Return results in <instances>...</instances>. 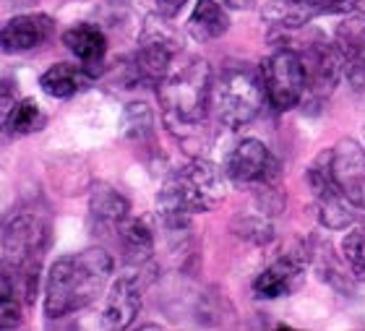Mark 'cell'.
<instances>
[{"label": "cell", "mask_w": 365, "mask_h": 331, "mask_svg": "<svg viewBox=\"0 0 365 331\" xmlns=\"http://www.w3.org/2000/svg\"><path fill=\"white\" fill-rule=\"evenodd\" d=\"M115 261L105 248H86L81 253L55 258L45 279L47 318H66L86 308L105 292Z\"/></svg>", "instance_id": "obj_1"}, {"label": "cell", "mask_w": 365, "mask_h": 331, "mask_svg": "<svg viewBox=\"0 0 365 331\" xmlns=\"http://www.w3.org/2000/svg\"><path fill=\"white\" fill-rule=\"evenodd\" d=\"M227 196V175L209 159H190L170 175L160 190L157 206L165 227L185 230L190 214L217 209Z\"/></svg>", "instance_id": "obj_2"}, {"label": "cell", "mask_w": 365, "mask_h": 331, "mask_svg": "<svg viewBox=\"0 0 365 331\" xmlns=\"http://www.w3.org/2000/svg\"><path fill=\"white\" fill-rule=\"evenodd\" d=\"M212 68L201 58H182L173 63L168 76L157 83L165 123L173 133L198 128L209 115V94H212Z\"/></svg>", "instance_id": "obj_3"}, {"label": "cell", "mask_w": 365, "mask_h": 331, "mask_svg": "<svg viewBox=\"0 0 365 331\" xmlns=\"http://www.w3.org/2000/svg\"><path fill=\"white\" fill-rule=\"evenodd\" d=\"M267 99V86L259 68L248 63H227L212 78L209 110L217 123L230 131H237L259 118Z\"/></svg>", "instance_id": "obj_4"}, {"label": "cell", "mask_w": 365, "mask_h": 331, "mask_svg": "<svg viewBox=\"0 0 365 331\" xmlns=\"http://www.w3.org/2000/svg\"><path fill=\"white\" fill-rule=\"evenodd\" d=\"M50 243V222L37 211H16L0 233V256L19 266H39Z\"/></svg>", "instance_id": "obj_5"}, {"label": "cell", "mask_w": 365, "mask_h": 331, "mask_svg": "<svg viewBox=\"0 0 365 331\" xmlns=\"http://www.w3.org/2000/svg\"><path fill=\"white\" fill-rule=\"evenodd\" d=\"M264 86H267V99L279 113H287L297 107L305 97V66L300 53L282 47L272 53L261 66Z\"/></svg>", "instance_id": "obj_6"}, {"label": "cell", "mask_w": 365, "mask_h": 331, "mask_svg": "<svg viewBox=\"0 0 365 331\" xmlns=\"http://www.w3.org/2000/svg\"><path fill=\"white\" fill-rule=\"evenodd\" d=\"M170 19L162 16H152L144 24L141 31V42H138V55H136V73L144 81L160 83L173 63L180 58V37L178 31L170 26Z\"/></svg>", "instance_id": "obj_7"}, {"label": "cell", "mask_w": 365, "mask_h": 331, "mask_svg": "<svg viewBox=\"0 0 365 331\" xmlns=\"http://www.w3.org/2000/svg\"><path fill=\"white\" fill-rule=\"evenodd\" d=\"M225 175L232 183H243V185H253V183H274L279 178V162L274 157L269 146L259 138H243L235 149L227 154L225 162Z\"/></svg>", "instance_id": "obj_8"}, {"label": "cell", "mask_w": 365, "mask_h": 331, "mask_svg": "<svg viewBox=\"0 0 365 331\" xmlns=\"http://www.w3.org/2000/svg\"><path fill=\"white\" fill-rule=\"evenodd\" d=\"M342 76L352 89L365 91V14H347L334 31Z\"/></svg>", "instance_id": "obj_9"}, {"label": "cell", "mask_w": 365, "mask_h": 331, "mask_svg": "<svg viewBox=\"0 0 365 331\" xmlns=\"http://www.w3.org/2000/svg\"><path fill=\"white\" fill-rule=\"evenodd\" d=\"M305 269H308V253L305 250H287L272 266L261 271L253 282V292L261 300H277L287 297L303 287Z\"/></svg>", "instance_id": "obj_10"}, {"label": "cell", "mask_w": 365, "mask_h": 331, "mask_svg": "<svg viewBox=\"0 0 365 331\" xmlns=\"http://www.w3.org/2000/svg\"><path fill=\"white\" fill-rule=\"evenodd\" d=\"M55 34V21L47 14H21L0 26V53L19 55L47 45Z\"/></svg>", "instance_id": "obj_11"}, {"label": "cell", "mask_w": 365, "mask_h": 331, "mask_svg": "<svg viewBox=\"0 0 365 331\" xmlns=\"http://www.w3.org/2000/svg\"><path fill=\"white\" fill-rule=\"evenodd\" d=\"M300 58L305 66V94H313L316 99H327L342 78V66H339L334 42L329 45L324 39H316Z\"/></svg>", "instance_id": "obj_12"}, {"label": "cell", "mask_w": 365, "mask_h": 331, "mask_svg": "<svg viewBox=\"0 0 365 331\" xmlns=\"http://www.w3.org/2000/svg\"><path fill=\"white\" fill-rule=\"evenodd\" d=\"M141 310V287L136 277H118L110 287L102 308V326L105 329H128Z\"/></svg>", "instance_id": "obj_13"}, {"label": "cell", "mask_w": 365, "mask_h": 331, "mask_svg": "<svg viewBox=\"0 0 365 331\" xmlns=\"http://www.w3.org/2000/svg\"><path fill=\"white\" fill-rule=\"evenodd\" d=\"M63 45L76 55V61L81 63L86 73H99V68H102L107 55V37L99 26H94V24H76V26H71L63 34Z\"/></svg>", "instance_id": "obj_14"}, {"label": "cell", "mask_w": 365, "mask_h": 331, "mask_svg": "<svg viewBox=\"0 0 365 331\" xmlns=\"http://www.w3.org/2000/svg\"><path fill=\"white\" fill-rule=\"evenodd\" d=\"M89 211L91 219L97 222V227L120 230L123 222L130 217V201L118 188H113V185H97V188L91 190Z\"/></svg>", "instance_id": "obj_15"}, {"label": "cell", "mask_w": 365, "mask_h": 331, "mask_svg": "<svg viewBox=\"0 0 365 331\" xmlns=\"http://www.w3.org/2000/svg\"><path fill=\"white\" fill-rule=\"evenodd\" d=\"M230 29L227 11L217 0H198L188 19V34L196 42H214Z\"/></svg>", "instance_id": "obj_16"}, {"label": "cell", "mask_w": 365, "mask_h": 331, "mask_svg": "<svg viewBox=\"0 0 365 331\" xmlns=\"http://www.w3.org/2000/svg\"><path fill=\"white\" fill-rule=\"evenodd\" d=\"M316 16L313 0H269L261 8V19L274 29H303Z\"/></svg>", "instance_id": "obj_17"}, {"label": "cell", "mask_w": 365, "mask_h": 331, "mask_svg": "<svg viewBox=\"0 0 365 331\" xmlns=\"http://www.w3.org/2000/svg\"><path fill=\"white\" fill-rule=\"evenodd\" d=\"M86 78H89V73H86L84 68H76L71 66V63H53L45 73L39 76V86H42L47 97L71 99L73 94L84 89Z\"/></svg>", "instance_id": "obj_18"}, {"label": "cell", "mask_w": 365, "mask_h": 331, "mask_svg": "<svg viewBox=\"0 0 365 331\" xmlns=\"http://www.w3.org/2000/svg\"><path fill=\"white\" fill-rule=\"evenodd\" d=\"M120 245L130 264H146L154 253V233L144 219H125L120 225Z\"/></svg>", "instance_id": "obj_19"}, {"label": "cell", "mask_w": 365, "mask_h": 331, "mask_svg": "<svg viewBox=\"0 0 365 331\" xmlns=\"http://www.w3.org/2000/svg\"><path fill=\"white\" fill-rule=\"evenodd\" d=\"M316 206H319V222L327 230H344L355 222V203L344 196L342 188H331L316 196Z\"/></svg>", "instance_id": "obj_20"}, {"label": "cell", "mask_w": 365, "mask_h": 331, "mask_svg": "<svg viewBox=\"0 0 365 331\" xmlns=\"http://www.w3.org/2000/svg\"><path fill=\"white\" fill-rule=\"evenodd\" d=\"M11 131L19 136H26V133H37L42 126H45V115L42 110L37 107L34 99H19L14 107V113H11V121H8Z\"/></svg>", "instance_id": "obj_21"}, {"label": "cell", "mask_w": 365, "mask_h": 331, "mask_svg": "<svg viewBox=\"0 0 365 331\" xmlns=\"http://www.w3.org/2000/svg\"><path fill=\"white\" fill-rule=\"evenodd\" d=\"M342 256L350 264L352 274L365 279V227L347 233V238L342 240Z\"/></svg>", "instance_id": "obj_22"}, {"label": "cell", "mask_w": 365, "mask_h": 331, "mask_svg": "<svg viewBox=\"0 0 365 331\" xmlns=\"http://www.w3.org/2000/svg\"><path fill=\"white\" fill-rule=\"evenodd\" d=\"M123 128H125V136H130V138H144V136L152 133V113H149V107L141 105V102L125 107Z\"/></svg>", "instance_id": "obj_23"}, {"label": "cell", "mask_w": 365, "mask_h": 331, "mask_svg": "<svg viewBox=\"0 0 365 331\" xmlns=\"http://www.w3.org/2000/svg\"><path fill=\"white\" fill-rule=\"evenodd\" d=\"M235 233L240 238H245V240L264 245V243H269L274 238V227L264 217H243L235 222Z\"/></svg>", "instance_id": "obj_24"}, {"label": "cell", "mask_w": 365, "mask_h": 331, "mask_svg": "<svg viewBox=\"0 0 365 331\" xmlns=\"http://www.w3.org/2000/svg\"><path fill=\"white\" fill-rule=\"evenodd\" d=\"M16 89L11 81H0V131L6 128L8 121H11V113L16 107Z\"/></svg>", "instance_id": "obj_25"}, {"label": "cell", "mask_w": 365, "mask_h": 331, "mask_svg": "<svg viewBox=\"0 0 365 331\" xmlns=\"http://www.w3.org/2000/svg\"><path fill=\"white\" fill-rule=\"evenodd\" d=\"M190 0H154V8H157V16L162 19H175L182 14V8L188 6Z\"/></svg>", "instance_id": "obj_26"}, {"label": "cell", "mask_w": 365, "mask_h": 331, "mask_svg": "<svg viewBox=\"0 0 365 331\" xmlns=\"http://www.w3.org/2000/svg\"><path fill=\"white\" fill-rule=\"evenodd\" d=\"M225 6L232 8V11H248V8L256 6V0H225Z\"/></svg>", "instance_id": "obj_27"}]
</instances>
